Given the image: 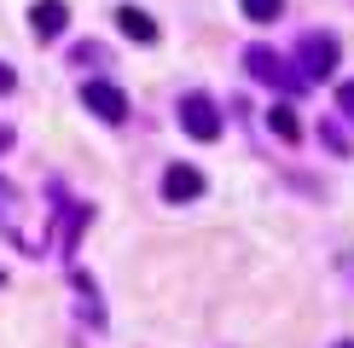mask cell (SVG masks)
<instances>
[{"instance_id": "1", "label": "cell", "mask_w": 354, "mask_h": 348, "mask_svg": "<svg viewBox=\"0 0 354 348\" xmlns=\"http://www.w3.org/2000/svg\"><path fill=\"white\" fill-rule=\"evenodd\" d=\"M290 70H302V81H326L331 70H337V41L331 35H302Z\"/></svg>"}, {"instance_id": "2", "label": "cell", "mask_w": 354, "mask_h": 348, "mask_svg": "<svg viewBox=\"0 0 354 348\" xmlns=\"http://www.w3.org/2000/svg\"><path fill=\"white\" fill-rule=\"evenodd\" d=\"M180 128H186L192 139H203V145L221 139V110H215V99H209V93H186V99H180Z\"/></svg>"}, {"instance_id": "3", "label": "cell", "mask_w": 354, "mask_h": 348, "mask_svg": "<svg viewBox=\"0 0 354 348\" xmlns=\"http://www.w3.org/2000/svg\"><path fill=\"white\" fill-rule=\"evenodd\" d=\"M244 70H250L256 81L279 87V93H290V87H297V70H290L279 52H268V47H244Z\"/></svg>"}, {"instance_id": "4", "label": "cell", "mask_w": 354, "mask_h": 348, "mask_svg": "<svg viewBox=\"0 0 354 348\" xmlns=\"http://www.w3.org/2000/svg\"><path fill=\"white\" fill-rule=\"evenodd\" d=\"M82 105L93 116H105V122H128V93L116 81H87L82 87Z\"/></svg>"}, {"instance_id": "5", "label": "cell", "mask_w": 354, "mask_h": 348, "mask_svg": "<svg viewBox=\"0 0 354 348\" xmlns=\"http://www.w3.org/2000/svg\"><path fill=\"white\" fill-rule=\"evenodd\" d=\"M64 23H70L64 0H35V6H29V29H35V41H58V35H64Z\"/></svg>"}, {"instance_id": "6", "label": "cell", "mask_w": 354, "mask_h": 348, "mask_svg": "<svg viewBox=\"0 0 354 348\" xmlns=\"http://www.w3.org/2000/svg\"><path fill=\"white\" fill-rule=\"evenodd\" d=\"M163 197H169V203L203 197V174L192 168V163H169V168H163Z\"/></svg>"}, {"instance_id": "7", "label": "cell", "mask_w": 354, "mask_h": 348, "mask_svg": "<svg viewBox=\"0 0 354 348\" xmlns=\"http://www.w3.org/2000/svg\"><path fill=\"white\" fill-rule=\"evenodd\" d=\"M116 29H122L128 41H140V47H151V41L163 35L157 18H151V12H140V6H122V12H116Z\"/></svg>"}, {"instance_id": "8", "label": "cell", "mask_w": 354, "mask_h": 348, "mask_svg": "<svg viewBox=\"0 0 354 348\" xmlns=\"http://www.w3.org/2000/svg\"><path fill=\"white\" fill-rule=\"evenodd\" d=\"M268 128H273L285 145H297V139H302V116H297V105H285V99H279V105L268 110Z\"/></svg>"}, {"instance_id": "9", "label": "cell", "mask_w": 354, "mask_h": 348, "mask_svg": "<svg viewBox=\"0 0 354 348\" xmlns=\"http://www.w3.org/2000/svg\"><path fill=\"white\" fill-rule=\"evenodd\" d=\"M87 215H93V209H87V203H82V209H70V226H58V255H76V238H82Z\"/></svg>"}, {"instance_id": "10", "label": "cell", "mask_w": 354, "mask_h": 348, "mask_svg": "<svg viewBox=\"0 0 354 348\" xmlns=\"http://www.w3.org/2000/svg\"><path fill=\"white\" fill-rule=\"evenodd\" d=\"M250 23H279V12H285V0H239Z\"/></svg>"}, {"instance_id": "11", "label": "cell", "mask_w": 354, "mask_h": 348, "mask_svg": "<svg viewBox=\"0 0 354 348\" xmlns=\"http://www.w3.org/2000/svg\"><path fill=\"white\" fill-rule=\"evenodd\" d=\"M337 110H343V116H354V81H343V87H337Z\"/></svg>"}, {"instance_id": "12", "label": "cell", "mask_w": 354, "mask_h": 348, "mask_svg": "<svg viewBox=\"0 0 354 348\" xmlns=\"http://www.w3.org/2000/svg\"><path fill=\"white\" fill-rule=\"evenodd\" d=\"M326 145H331V151H343V157H348V134H343V128H326Z\"/></svg>"}, {"instance_id": "13", "label": "cell", "mask_w": 354, "mask_h": 348, "mask_svg": "<svg viewBox=\"0 0 354 348\" xmlns=\"http://www.w3.org/2000/svg\"><path fill=\"white\" fill-rule=\"evenodd\" d=\"M6 209H18V186H6V180H0V215H6Z\"/></svg>"}, {"instance_id": "14", "label": "cell", "mask_w": 354, "mask_h": 348, "mask_svg": "<svg viewBox=\"0 0 354 348\" xmlns=\"http://www.w3.org/2000/svg\"><path fill=\"white\" fill-rule=\"evenodd\" d=\"M12 87H18V70H12V64H0V99H6Z\"/></svg>"}, {"instance_id": "15", "label": "cell", "mask_w": 354, "mask_h": 348, "mask_svg": "<svg viewBox=\"0 0 354 348\" xmlns=\"http://www.w3.org/2000/svg\"><path fill=\"white\" fill-rule=\"evenodd\" d=\"M6 145H12V128H0V151H6Z\"/></svg>"}, {"instance_id": "16", "label": "cell", "mask_w": 354, "mask_h": 348, "mask_svg": "<svg viewBox=\"0 0 354 348\" xmlns=\"http://www.w3.org/2000/svg\"><path fill=\"white\" fill-rule=\"evenodd\" d=\"M343 273H354V255H348V261H343Z\"/></svg>"}, {"instance_id": "17", "label": "cell", "mask_w": 354, "mask_h": 348, "mask_svg": "<svg viewBox=\"0 0 354 348\" xmlns=\"http://www.w3.org/2000/svg\"><path fill=\"white\" fill-rule=\"evenodd\" d=\"M337 348H354V342H337Z\"/></svg>"}]
</instances>
